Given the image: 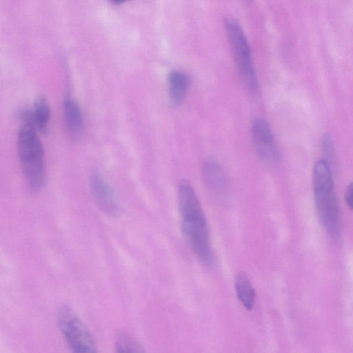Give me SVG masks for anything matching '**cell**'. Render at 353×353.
Here are the masks:
<instances>
[{
    "mask_svg": "<svg viewBox=\"0 0 353 353\" xmlns=\"http://www.w3.org/2000/svg\"><path fill=\"white\" fill-rule=\"evenodd\" d=\"M178 198L184 237L199 260L210 265L213 256L206 219L189 182L184 180L180 184Z\"/></svg>",
    "mask_w": 353,
    "mask_h": 353,
    "instance_id": "cell-1",
    "label": "cell"
},
{
    "mask_svg": "<svg viewBox=\"0 0 353 353\" xmlns=\"http://www.w3.org/2000/svg\"><path fill=\"white\" fill-rule=\"evenodd\" d=\"M21 120L22 125L18 138L21 168L31 188L38 191L43 186L45 181L44 149L38 136L32 113H22Z\"/></svg>",
    "mask_w": 353,
    "mask_h": 353,
    "instance_id": "cell-2",
    "label": "cell"
},
{
    "mask_svg": "<svg viewBox=\"0 0 353 353\" xmlns=\"http://www.w3.org/2000/svg\"><path fill=\"white\" fill-rule=\"evenodd\" d=\"M313 188L320 221L330 237L337 239L341 231L339 204L330 167L324 160L318 161L314 167Z\"/></svg>",
    "mask_w": 353,
    "mask_h": 353,
    "instance_id": "cell-3",
    "label": "cell"
},
{
    "mask_svg": "<svg viewBox=\"0 0 353 353\" xmlns=\"http://www.w3.org/2000/svg\"><path fill=\"white\" fill-rule=\"evenodd\" d=\"M226 36L232 57L241 78L246 88L252 93L258 90V80L253 62L252 50L239 23L228 18L224 22Z\"/></svg>",
    "mask_w": 353,
    "mask_h": 353,
    "instance_id": "cell-4",
    "label": "cell"
},
{
    "mask_svg": "<svg viewBox=\"0 0 353 353\" xmlns=\"http://www.w3.org/2000/svg\"><path fill=\"white\" fill-rule=\"evenodd\" d=\"M58 324L66 342L74 352L88 353L97 351L95 340L89 330L71 308L66 306L60 309Z\"/></svg>",
    "mask_w": 353,
    "mask_h": 353,
    "instance_id": "cell-5",
    "label": "cell"
},
{
    "mask_svg": "<svg viewBox=\"0 0 353 353\" xmlns=\"http://www.w3.org/2000/svg\"><path fill=\"white\" fill-rule=\"evenodd\" d=\"M252 134L256 150L265 162H275L278 151L272 130L268 123L261 119H256L252 127Z\"/></svg>",
    "mask_w": 353,
    "mask_h": 353,
    "instance_id": "cell-6",
    "label": "cell"
},
{
    "mask_svg": "<svg viewBox=\"0 0 353 353\" xmlns=\"http://www.w3.org/2000/svg\"><path fill=\"white\" fill-rule=\"evenodd\" d=\"M91 187L94 197L102 210L110 215L119 213L120 207L113 191L98 171L92 174Z\"/></svg>",
    "mask_w": 353,
    "mask_h": 353,
    "instance_id": "cell-7",
    "label": "cell"
},
{
    "mask_svg": "<svg viewBox=\"0 0 353 353\" xmlns=\"http://www.w3.org/2000/svg\"><path fill=\"white\" fill-rule=\"evenodd\" d=\"M64 113L69 134L73 138L80 137L84 127V114L80 106L75 99L67 97L64 103Z\"/></svg>",
    "mask_w": 353,
    "mask_h": 353,
    "instance_id": "cell-8",
    "label": "cell"
},
{
    "mask_svg": "<svg viewBox=\"0 0 353 353\" xmlns=\"http://www.w3.org/2000/svg\"><path fill=\"white\" fill-rule=\"evenodd\" d=\"M203 176L207 187L214 194L223 196L227 191V182L219 165L214 160H206L203 167Z\"/></svg>",
    "mask_w": 353,
    "mask_h": 353,
    "instance_id": "cell-9",
    "label": "cell"
},
{
    "mask_svg": "<svg viewBox=\"0 0 353 353\" xmlns=\"http://www.w3.org/2000/svg\"><path fill=\"white\" fill-rule=\"evenodd\" d=\"M235 289L240 302L248 311L253 310L256 300V291L248 278L244 273H239L235 279Z\"/></svg>",
    "mask_w": 353,
    "mask_h": 353,
    "instance_id": "cell-10",
    "label": "cell"
},
{
    "mask_svg": "<svg viewBox=\"0 0 353 353\" xmlns=\"http://www.w3.org/2000/svg\"><path fill=\"white\" fill-rule=\"evenodd\" d=\"M189 84L188 77L178 71H173L169 77V95L175 104H180L186 95Z\"/></svg>",
    "mask_w": 353,
    "mask_h": 353,
    "instance_id": "cell-11",
    "label": "cell"
},
{
    "mask_svg": "<svg viewBox=\"0 0 353 353\" xmlns=\"http://www.w3.org/2000/svg\"><path fill=\"white\" fill-rule=\"evenodd\" d=\"M32 114L37 130L45 133L48 130L51 119V108L45 97L40 96L36 99Z\"/></svg>",
    "mask_w": 353,
    "mask_h": 353,
    "instance_id": "cell-12",
    "label": "cell"
},
{
    "mask_svg": "<svg viewBox=\"0 0 353 353\" xmlns=\"http://www.w3.org/2000/svg\"><path fill=\"white\" fill-rule=\"evenodd\" d=\"M116 348L117 352H142L144 351L138 341L127 334H122L119 339H117Z\"/></svg>",
    "mask_w": 353,
    "mask_h": 353,
    "instance_id": "cell-13",
    "label": "cell"
},
{
    "mask_svg": "<svg viewBox=\"0 0 353 353\" xmlns=\"http://www.w3.org/2000/svg\"><path fill=\"white\" fill-rule=\"evenodd\" d=\"M322 149L324 156V160L330 167L334 163L335 160V151L333 145V143L330 137L328 135H325L322 141Z\"/></svg>",
    "mask_w": 353,
    "mask_h": 353,
    "instance_id": "cell-14",
    "label": "cell"
},
{
    "mask_svg": "<svg viewBox=\"0 0 353 353\" xmlns=\"http://www.w3.org/2000/svg\"><path fill=\"white\" fill-rule=\"evenodd\" d=\"M345 199L347 205L353 210V182L349 184L345 189Z\"/></svg>",
    "mask_w": 353,
    "mask_h": 353,
    "instance_id": "cell-15",
    "label": "cell"
},
{
    "mask_svg": "<svg viewBox=\"0 0 353 353\" xmlns=\"http://www.w3.org/2000/svg\"><path fill=\"white\" fill-rule=\"evenodd\" d=\"M109 1L114 5H121L130 1V0H109Z\"/></svg>",
    "mask_w": 353,
    "mask_h": 353,
    "instance_id": "cell-16",
    "label": "cell"
},
{
    "mask_svg": "<svg viewBox=\"0 0 353 353\" xmlns=\"http://www.w3.org/2000/svg\"><path fill=\"white\" fill-rule=\"evenodd\" d=\"M245 1H250V0H245Z\"/></svg>",
    "mask_w": 353,
    "mask_h": 353,
    "instance_id": "cell-17",
    "label": "cell"
}]
</instances>
